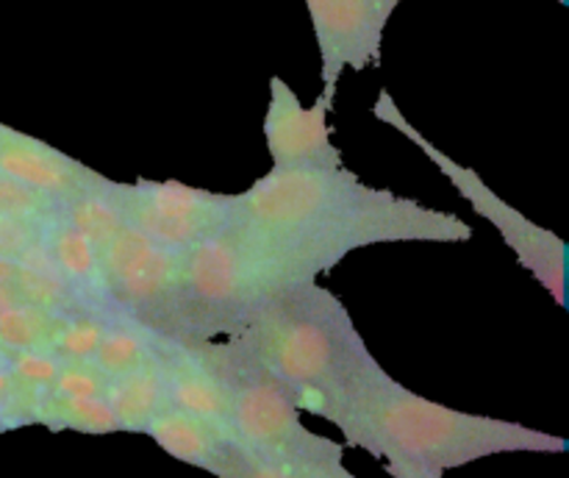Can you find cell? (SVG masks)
Instances as JSON below:
<instances>
[{
  "label": "cell",
  "mask_w": 569,
  "mask_h": 478,
  "mask_svg": "<svg viewBox=\"0 0 569 478\" xmlns=\"http://www.w3.org/2000/svg\"><path fill=\"white\" fill-rule=\"evenodd\" d=\"M470 239L459 215L367 187L348 167L270 170L233 198L217 237L181 253L172 337H228L267 298L370 245Z\"/></svg>",
  "instance_id": "cell-1"
},
{
  "label": "cell",
  "mask_w": 569,
  "mask_h": 478,
  "mask_svg": "<svg viewBox=\"0 0 569 478\" xmlns=\"http://www.w3.org/2000/svg\"><path fill=\"white\" fill-rule=\"evenodd\" d=\"M303 411L326 417L345 442L383 461H406L431 472L453 470L500 454H565L567 439L522 422L450 409L395 381L376 356H365L345 381Z\"/></svg>",
  "instance_id": "cell-2"
},
{
  "label": "cell",
  "mask_w": 569,
  "mask_h": 478,
  "mask_svg": "<svg viewBox=\"0 0 569 478\" xmlns=\"http://www.w3.org/2000/svg\"><path fill=\"white\" fill-rule=\"evenodd\" d=\"M222 339L272 372L300 411L370 356L348 306L320 281L281 289Z\"/></svg>",
  "instance_id": "cell-3"
},
{
  "label": "cell",
  "mask_w": 569,
  "mask_h": 478,
  "mask_svg": "<svg viewBox=\"0 0 569 478\" xmlns=\"http://www.w3.org/2000/svg\"><path fill=\"white\" fill-rule=\"evenodd\" d=\"M200 356L226 389V428L239 445L287 465L315 439L292 392L231 339H194Z\"/></svg>",
  "instance_id": "cell-4"
},
{
  "label": "cell",
  "mask_w": 569,
  "mask_h": 478,
  "mask_svg": "<svg viewBox=\"0 0 569 478\" xmlns=\"http://www.w3.org/2000/svg\"><path fill=\"white\" fill-rule=\"evenodd\" d=\"M372 117L387 122V126H392L395 131L403 133L406 139H411V142L439 167V172L459 189V195L472 206V211L498 228L503 242L515 250L517 261H520L526 270L533 272V278L553 295V300L561 309H567V245L559 233L539 226V222L528 220L520 209L506 203V200L500 198L476 170L459 165V161L450 159L445 150H439L431 139L422 137V133L411 126L409 117L400 111V106L395 103V98L387 89L378 92L376 106H372Z\"/></svg>",
  "instance_id": "cell-5"
},
{
  "label": "cell",
  "mask_w": 569,
  "mask_h": 478,
  "mask_svg": "<svg viewBox=\"0 0 569 478\" xmlns=\"http://www.w3.org/2000/svg\"><path fill=\"white\" fill-rule=\"evenodd\" d=\"M100 195L109 200L126 226L148 237L150 242L178 253L217 237L231 220L233 198H237V195L187 187L181 181H148V178H137L131 183L106 178Z\"/></svg>",
  "instance_id": "cell-6"
},
{
  "label": "cell",
  "mask_w": 569,
  "mask_h": 478,
  "mask_svg": "<svg viewBox=\"0 0 569 478\" xmlns=\"http://www.w3.org/2000/svg\"><path fill=\"white\" fill-rule=\"evenodd\" d=\"M94 253L111 303L150 331L170 337L181 253L150 242L126 222Z\"/></svg>",
  "instance_id": "cell-7"
},
{
  "label": "cell",
  "mask_w": 569,
  "mask_h": 478,
  "mask_svg": "<svg viewBox=\"0 0 569 478\" xmlns=\"http://www.w3.org/2000/svg\"><path fill=\"white\" fill-rule=\"evenodd\" d=\"M403 0H306L326 89L337 92L348 70H367L381 59L383 31Z\"/></svg>",
  "instance_id": "cell-8"
},
{
  "label": "cell",
  "mask_w": 569,
  "mask_h": 478,
  "mask_svg": "<svg viewBox=\"0 0 569 478\" xmlns=\"http://www.w3.org/2000/svg\"><path fill=\"white\" fill-rule=\"evenodd\" d=\"M333 94L322 92L315 106H303L281 76L270 78V106L264 114V139L272 170L295 167H345L342 153L331 142Z\"/></svg>",
  "instance_id": "cell-9"
},
{
  "label": "cell",
  "mask_w": 569,
  "mask_h": 478,
  "mask_svg": "<svg viewBox=\"0 0 569 478\" xmlns=\"http://www.w3.org/2000/svg\"><path fill=\"white\" fill-rule=\"evenodd\" d=\"M0 172L50 195L59 203L78 195L98 192L106 181L103 172L9 126H0Z\"/></svg>",
  "instance_id": "cell-10"
},
{
  "label": "cell",
  "mask_w": 569,
  "mask_h": 478,
  "mask_svg": "<svg viewBox=\"0 0 569 478\" xmlns=\"http://www.w3.org/2000/svg\"><path fill=\"white\" fill-rule=\"evenodd\" d=\"M156 359H159L161 381H164L167 406L189 411V415L209 417L226 426L228 400L220 378L211 372L200 356L194 339H172L156 333Z\"/></svg>",
  "instance_id": "cell-11"
},
{
  "label": "cell",
  "mask_w": 569,
  "mask_h": 478,
  "mask_svg": "<svg viewBox=\"0 0 569 478\" xmlns=\"http://www.w3.org/2000/svg\"><path fill=\"white\" fill-rule=\"evenodd\" d=\"M39 233H42L44 248H48L50 259H53L56 272L81 295L83 303H87L89 309L100 311V315H120V309L111 303L109 292H106L98 253H94V248L89 245V239L67 220L64 211L59 209V215L48 217V220L39 226Z\"/></svg>",
  "instance_id": "cell-12"
},
{
  "label": "cell",
  "mask_w": 569,
  "mask_h": 478,
  "mask_svg": "<svg viewBox=\"0 0 569 478\" xmlns=\"http://www.w3.org/2000/svg\"><path fill=\"white\" fill-rule=\"evenodd\" d=\"M144 434L167 456L183 461V465L200 467L206 472L214 470L226 445L233 439L222 422L189 415V411L176 409V406H164Z\"/></svg>",
  "instance_id": "cell-13"
},
{
  "label": "cell",
  "mask_w": 569,
  "mask_h": 478,
  "mask_svg": "<svg viewBox=\"0 0 569 478\" xmlns=\"http://www.w3.org/2000/svg\"><path fill=\"white\" fill-rule=\"evenodd\" d=\"M156 348V345H153ZM106 404L114 411V420L120 431L144 434L153 417L167 406L164 381H161L159 359L148 361L139 370L126 372L120 378H111L106 387Z\"/></svg>",
  "instance_id": "cell-14"
},
{
  "label": "cell",
  "mask_w": 569,
  "mask_h": 478,
  "mask_svg": "<svg viewBox=\"0 0 569 478\" xmlns=\"http://www.w3.org/2000/svg\"><path fill=\"white\" fill-rule=\"evenodd\" d=\"M153 342L156 331H150L148 326L120 311L106 326L103 339H100L98 350L92 356V365L111 381V378H120L148 365L156 353Z\"/></svg>",
  "instance_id": "cell-15"
},
{
  "label": "cell",
  "mask_w": 569,
  "mask_h": 478,
  "mask_svg": "<svg viewBox=\"0 0 569 478\" xmlns=\"http://www.w3.org/2000/svg\"><path fill=\"white\" fill-rule=\"evenodd\" d=\"M39 426L50 431H78V434H114L120 431L114 411L106 398H67V395L48 392L37 415Z\"/></svg>",
  "instance_id": "cell-16"
},
{
  "label": "cell",
  "mask_w": 569,
  "mask_h": 478,
  "mask_svg": "<svg viewBox=\"0 0 569 478\" xmlns=\"http://www.w3.org/2000/svg\"><path fill=\"white\" fill-rule=\"evenodd\" d=\"M61 315L37 309L17 300L0 315V348L6 350H50Z\"/></svg>",
  "instance_id": "cell-17"
},
{
  "label": "cell",
  "mask_w": 569,
  "mask_h": 478,
  "mask_svg": "<svg viewBox=\"0 0 569 478\" xmlns=\"http://www.w3.org/2000/svg\"><path fill=\"white\" fill-rule=\"evenodd\" d=\"M111 317L114 315H100V311H67L61 315L48 353L59 361H92Z\"/></svg>",
  "instance_id": "cell-18"
},
{
  "label": "cell",
  "mask_w": 569,
  "mask_h": 478,
  "mask_svg": "<svg viewBox=\"0 0 569 478\" xmlns=\"http://www.w3.org/2000/svg\"><path fill=\"white\" fill-rule=\"evenodd\" d=\"M283 467L292 478H356L345 465V445L322 434H315V439Z\"/></svg>",
  "instance_id": "cell-19"
},
{
  "label": "cell",
  "mask_w": 569,
  "mask_h": 478,
  "mask_svg": "<svg viewBox=\"0 0 569 478\" xmlns=\"http://www.w3.org/2000/svg\"><path fill=\"white\" fill-rule=\"evenodd\" d=\"M59 209L61 203L56 198L0 172V217H9V220L20 222H37L39 226L48 217L59 215Z\"/></svg>",
  "instance_id": "cell-20"
},
{
  "label": "cell",
  "mask_w": 569,
  "mask_h": 478,
  "mask_svg": "<svg viewBox=\"0 0 569 478\" xmlns=\"http://www.w3.org/2000/svg\"><path fill=\"white\" fill-rule=\"evenodd\" d=\"M214 478H292L287 467L281 461L270 459V456H261L256 450L244 448L237 439L226 445L220 461L211 470Z\"/></svg>",
  "instance_id": "cell-21"
},
{
  "label": "cell",
  "mask_w": 569,
  "mask_h": 478,
  "mask_svg": "<svg viewBox=\"0 0 569 478\" xmlns=\"http://www.w3.org/2000/svg\"><path fill=\"white\" fill-rule=\"evenodd\" d=\"M109 378L92 365V361H61L50 392L67 395V398H103Z\"/></svg>",
  "instance_id": "cell-22"
},
{
  "label": "cell",
  "mask_w": 569,
  "mask_h": 478,
  "mask_svg": "<svg viewBox=\"0 0 569 478\" xmlns=\"http://www.w3.org/2000/svg\"><path fill=\"white\" fill-rule=\"evenodd\" d=\"M61 361L48 350H9L11 378L28 387L50 389L59 376Z\"/></svg>",
  "instance_id": "cell-23"
},
{
  "label": "cell",
  "mask_w": 569,
  "mask_h": 478,
  "mask_svg": "<svg viewBox=\"0 0 569 478\" xmlns=\"http://www.w3.org/2000/svg\"><path fill=\"white\" fill-rule=\"evenodd\" d=\"M383 465L392 478H442V472H431L426 467L406 465V461H383Z\"/></svg>",
  "instance_id": "cell-24"
},
{
  "label": "cell",
  "mask_w": 569,
  "mask_h": 478,
  "mask_svg": "<svg viewBox=\"0 0 569 478\" xmlns=\"http://www.w3.org/2000/svg\"><path fill=\"white\" fill-rule=\"evenodd\" d=\"M9 389H11V370H9V350H6V356H0V415H3Z\"/></svg>",
  "instance_id": "cell-25"
},
{
  "label": "cell",
  "mask_w": 569,
  "mask_h": 478,
  "mask_svg": "<svg viewBox=\"0 0 569 478\" xmlns=\"http://www.w3.org/2000/svg\"><path fill=\"white\" fill-rule=\"evenodd\" d=\"M556 3H561V6H567V3H569V0H556Z\"/></svg>",
  "instance_id": "cell-26"
},
{
  "label": "cell",
  "mask_w": 569,
  "mask_h": 478,
  "mask_svg": "<svg viewBox=\"0 0 569 478\" xmlns=\"http://www.w3.org/2000/svg\"><path fill=\"white\" fill-rule=\"evenodd\" d=\"M0 356H6V348H0Z\"/></svg>",
  "instance_id": "cell-27"
}]
</instances>
